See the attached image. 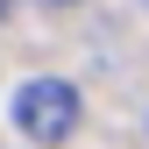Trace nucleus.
I'll return each mask as SVG.
<instances>
[{
	"instance_id": "1",
	"label": "nucleus",
	"mask_w": 149,
	"mask_h": 149,
	"mask_svg": "<svg viewBox=\"0 0 149 149\" xmlns=\"http://www.w3.org/2000/svg\"><path fill=\"white\" fill-rule=\"evenodd\" d=\"M14 128L29 142H64L78 128V85L71 78H29L14 92Z\"/></svg>"
},
{
	"instance_id": "2",
	"label": "nucleus",
	"mask_w": 149,
	"mask_h": 149,
	"mask_svg": "<svg viewBox=\"0 0 149 149\" xmlns=\"http://www.w3.org/2000/svg\"><path fill=\"white\" fill-rule=\"evenodd\" d=\"M7 14H14V0H0V22H7Z\"/></svg>"
}]
</instances>
